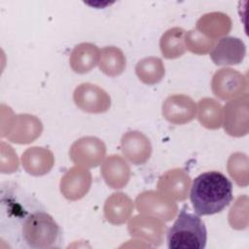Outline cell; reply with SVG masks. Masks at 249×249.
<instances>
[{
    "mask_svg": "<svg viewBox=\"0 0 249 249\" xmlns=\"http://www.w3.org/2000/svg\"><path fill=\"white\" fill-rule=\"evenodd\" d=\"M195 112L196 105L193 100L184 95L170 96L162 106V114L165 119L174 124H184L192 121Z\"/></svg>",
    "mask_w": 249,
    "mask_h": 249,
    "instance_id": "cell-6",
    "label": "cell"
},
{
    "mask_svg": "<svg viewBox=\"0 0 249 249\" xmlns=\"http://www.w3.org/2000/svg\"><path fill=\"white\" fill-rule=\"evenodd\" d=\"M97 61V49L95 46H90L87 55H83L81 46H77L71 55V66L75 72L85 73L94 67Z\"/></svg>",
    "mask_w": 249,
    "mask_h": 249,
    "instance_id": "cell-8",
    "label": "cell"
},
{
    "mask_svg": "<svg viewBox=\"0 0 249 249\" xmlns=\"http://www.w3.org/2000/svg\"><path fill=\"white\" fill-rule=\"evenodd\" d=\"M166 239L169 249H203L206 246L207 231L198 215L186 211L184 206L168 230Z\"/></svg>",
    "mask_w": 249,
    "mask_h": 249,
    "instance_id": "cell-3",
    "label": "cell"
},
{
    "mask_svg": "<svg viewBox=\"0 0 249 249\" xmlns=\"http://www.w3.org/2000/svg\"><path fill=\"white\" fill-rule=\"evenodd\" d=\"M184 30L182 28L169 29L160 39V50L167 58H175L184 53Z\"/></svg>",
    "mask_w": 249,
    "mask_h": 249,
    "instance_id": "cell-7",
    "label": "cell"
},
{
    "mask_svg": "<svg viewBox=\"0 0 249 249\" xmlns=\"http://www.w3.org/2000/svg\"><path fill=\"white\" fill-rule=\"evenodd\" d=\"M1 233L18 248H59L63 242L62 230L45 206L15 184L2 188Z\"/></svg>",
    "mask_w": 249,
    "mask_h": 249,
    "instance_id": "cell-1",
    "label": "cell"
},
{
    "mask_svg": "<svg viewBox=\"0 0 249 249\" xmlns=\"http://www.w3.org/2000/svg\"><path fill=\"white\" fill-rule=\"evenodd\" d=\"M190 199L196 215L221 212L232 200V184L219 171H207L193 181Z\"/></svg>",
    "mask_w": 249,
    "mask_h": 249,
    "instance_id": "cell-2",
    "label": "cell"
},
{
    "mask_svg": "<svg viewBox=\"0 0 249 249\" xmlns=\"http://www.w3.org/2000/svg\"><path fill=\"white\" fill-rule=\"evenodd\" d=\"M140 62L144 66L149 68V72H147L146 74H144L143 76H141L139 78L141 81H143L144 83H147V84H155V83H158L161 80V77L164 73L153 71V69L163 67L162 64H161L160 59H159L157 57L156 58L155 57H149V58L142 59Z\"/></svg>",
    "mask_w": 249,
    "mask_h": 249,
    "instance_id": "cell-9",
    "label": "cell"
},
{
    "mask_svg": "<svg viewBox=\"0 0 249 249\" xmlns=\"http://www.w3.org/2000/svg\"><path fill=\"white\" fill-rule=\"evenodd\" d=\"M76 104L84 111L91 113L104 112L110 106V97L94 85L83 84L74 93Z\"/></svg>",
    "mask_w": 249,
    "mask_h": 249,
    "instance_id": "cell-5",
    "label": "cell"
},
{
    "mask_svg": "<svg viewBox=\"0 0 249 249\" xmlns=\"http://www.w3.org/2000/svg\"><path fill=\"white\" fill-rule=\"evenodd\" d=\"M245 51V45L239 38L224 37L215 45L210 56L216 65H232L241 62Z\"/></svg>",
    "mask_w": 249,
    "mask_h": 249,
    "instance_id": "cell-4",
    "label": "cell"
}]
</instances>
